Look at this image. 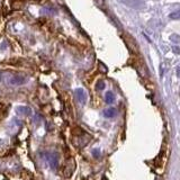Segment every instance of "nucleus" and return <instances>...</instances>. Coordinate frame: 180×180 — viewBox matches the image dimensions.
<instances>
[{
	"label": "nucleus",
	"instance_id": "1",
	"mask_svg": "<svg viewBox=\"0 0 180 180\" xmlns=\"http://www.w3.org/2000/svg\"><path fill=\"white\" fill-rule=\"evenodd\" d=\"M75 169V162L73 158H70L66 161V166H64V169H63V176L66 178H70L72 176V172L74 171Z\"/></svg>",
	"mask_w": 180,
	"mask_h": 180
},
{
	"label": "nucleus",
	"instance_id": "2",
	"mask_svg": "<svg viewBox=\"0 0 180 180\" xmlns=\"http://www.w3.org/2000/svg\"><path fill=\"white\" fill-rule=\"evenodd\" d=\"M25 82H26V78L20 74H15L8 79V83H10L11 86H22Z\"/></svg>",
	"mask_w": 180,
	"mask_h": 180
},
{
	"label": "nucleus",
	"instance_id": "3",
	"mask_svg": "<svg viewBox=\"0 0 180 180\" xmlns=\"http://www.w3.org/2000/svg\"><path fill=\"white\" fill-rule=\"evenodd\" d=\"M122 3H124L126 6L135 8V9H140L144 6V3L142 0H119Z\"/></svg>",
	"mask_w": 180,
	"mask_h": 180
},
{
	"label": "nucleus",
	"instance_id": "4",
	"mask_svg": "<svg viewBox=\"0 0 180 180\" xmlns=\"http://www.w3.org/2000/svg\"><path fill=\"white\" fill-rule=\"evenodd\" d=\"M75 98L78 100L80 104L82 105H85L86 102H87V94L83 89L79 88V89H75Z\"/></svg>",
	"mask_w": 180,
	"mask_h": 180
},
{
	"label": "nucleus",
	"instance_id": "5",
	"mask_svg": "<svg viewBox=\"0 0 180 180\" xmlns=\"http://www.w3.org/2000/svg\"><path fill=\"white\" fill-rule=\"evenodd\" d=\"M47 160H49L52 169H56L58 164H59V157H58L56 154L52 153V154H50V155H47Z\"/></svg>",
	"mask_w": 180,
	"mask_h": 180
},
{
	"label": "nucleus",
	"instance_id": "6",
	"mask_svg": "<svg viewBox=\"0 0 180 180\" xmlns=\"http://www.w3.org/2000/svg\"><path fill=\"white\" fill-rule=\"evenodd\" d=\"M16 111L18 114L20 115H25V116H30L32 114V110H30V107H27V106H18L16 108Z\"/></svg>",
	"mask_w": 180,
	"mask_h": 180
},
{
	"label": "nucleus",
	"instance_id": "7",
	"mask_svg": "<svg viewBox=\"0 0 180 180\" xmlns=\"http://www.w3.org/2000/svg\"><path fill=\"white\" fill-rule=\"evenodd\" d=\"M105 100L107 104H113L115 102V95L111 91H107L105 96Z\"/></svg>",
	"mask_w": 180,
	"mask_h": 180
},
{
	"label": "nucleus",
	"instance_id": "8",
	"mask_svg": "<svg viewBox=\"0 0 180 180\" xmlns=\"http://www.w3.org/2000/svg\"><path fill=\"white\" fill-rule=\"evenodd\" d=\"M116 109L115 108H107L104 110V115H105V117H114L115 115H116Z\"/></svg>",
	"mask_w": 180,
	"mask_h": 180
},
{
	"label": "nucleus",
	"instance_id": "9",
	"mask_svg": "<svg viewBox=\"0 0 180 180\" xmlns=\"http://www.w3.org/2000/svg\"><path fill=\"white\" fill-rule=\"evenodd\" d=\"M97 89H99V90H104L105 89V82L104 81H98L97 82Z\"/></svg>",
	"mask_w": 180,
	"mask_h": 180
},
{
	"label": "nucleus",
	"instance_id": "10",
	"mask_svg": "<svg viewBox=\"0 0 180 180\" xmlns=\"http://www.w3.org/2000/svg\"><path fill=\"white\" fill-rule=\"evenodd\" d=\"M170 39L172 41V42L177 43V44L179 43V36H178V35H172V36L170 37Z\"/></svg>",
	"mask_w": 180,
	"mask_h": 180
},
{
	"label": "nucleus",
	"instance_id": "11",
	"mask_svg": "<svg viewBox=\"0 0 180 180\" xmlns=\"http://www.w3.org/2000/svg\"><path fill=\"white\" fill-rule=\"evenodd\" d=\"M170 18H172V19H178V18H179V11H176V13L171 14Z\"/></svg>",
	"mask_w": 180,
	"mask_h": 180
},
{
	"label": "nucleus",
	"instance_id": "12",
	"mask_svg": "<svg viewBox=\"0 0 180 180\" xmlns=\"http://www.w3.org/2000/svg\"><path fill=\"white\" fill-rule=\"evenodd\" d=\"M92 154H94V157L95 158H98L99 155H100V151H99L98 149H94V150H92Z\"/></svg>",
	"mask_w": 180,
	"mask_h": 180
},
{
	"label": "nucleus",
	"instance_id": "13",
	"mask_svg": "<svg viewBox=\"0 0 180 180\" xmlns=\"http://www.w3.org/2000/svg\"><path fill=\"white\" fill-rule=\"evenodd\" d=\"M99 66H100V69H102V71L104 72V73H106L107 72V69H106V66L102 64V63H99Z\"/></svg>",
	"mask_w": 180,
	"mask_h": 180
},
{
	"label": "nucleus",
	"instance_id": "14",
	"mask_svg": "<svg viewBox=\"0 0 180 180\" xmlns=\"http://www.w3.org/2000/svg\"><path fill=\"white\" fill-rule=\"evenodd\" d=\"M174 53H176V54H179V50H178L177 46H174Z\"/></svg>",
	"mask_w": 180,
	"mask_h": 180
},
{
	"label": "nucleus",
	"instance_id": "15",
	"mask_svg": "<svg viewBox=\"0 0 180 180\" xmlns=\"http://www.w3.org/2000/svg\"><path fill=\"white\" fill-rule=\"evenodd\" d=\"M0 80H1V74H0Z\"/></svg>",
	"mask_w": 180,
	"mask_h": 180
}]
</instances>
